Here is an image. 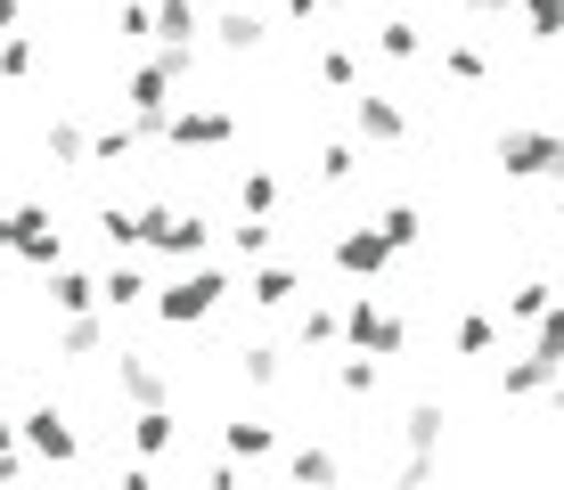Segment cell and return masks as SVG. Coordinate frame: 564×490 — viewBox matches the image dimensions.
I'll list each match as a JSON object with an SVG mask.
<instances>
[{
  "mask_svg": "<svg viewBox=\"0 0 564 490\" xmlns=\"http://www.w3.org/2000/svg\"><path fill=\"white\" fill-rule=\"evenodd\" d=\"M442 74H451V83H482V74H491V57H482L475 42H442Z\"/></svg>",
  "mask_w": 564,
  "mask_h": 490,
  "instance_id": "cell-28",
  "label": "cell"
},
{
  "mask_svg": "<svg viewBox=\"0 0 564 490\" xmlns=\"http://www.w3.org/2000/svg\"><path fill=\"white\" fill-rule=\"evenodd\" d=\"M336 336H344V311H319V303H311L303 319H295V344H303V351H319V344H336Z\"/></svg>",
  "mask_w": 564,
  "mask_h": 490,
  "instance_id": "cell-29",
  "label": "cell"
},
{
  "mask_svg": "<svg viewBox=\"0 0 564 490\" xmlns=\"http://www.w3.org/2000/svg\"><path fill=\"white\" fill-rule=\"evenodd\" d=\"M148 303H155V319H164V327H205L213 311L229 303V279H221V270H188V279L155 286Z\"/></svg>",
  "mask_w": 564,
  "mask_h": 490,
  "instance_id": "cell-1",
  "label": "cell"
},
{
  "mask_svg": "<svg viewBox=\"0 0 564 490\" xmlns=\"http://www.w3.org/2000/svg\"><path fill=\"white\" fill-rule=\"evenodd\" d=\"M57 351H66V360H99L107 351V311H74V319L57 327Z\"/></svg>",
  "mask_w": 564,
  "mask_h": 490,
  "instance_id": "cell-18",
  "label": "cell"
},
{
  "mask_svg": "<svg viewBox=\"0 0 564 490\" xmlns=\"http://www.w3.org/2000/svg\"><path fill=\"white\" fill-rule=\"evenodd\" d=\"M549 303H556V286H549V279H523V286L508 294V319H516V327H532Z\"/></svg>",
  "mask_w": 564,
  "mask_h": 490,
  "instance_id": "cell-31",
  "label": "cell"
},
{
  "mask_svg": "<svg viewBox=\"0 0 564 490\" xmlns=\"http://www.w3.org/2000/svg\"><path fill=\"white\" fill-rule=\"evenodd\" d=\"M99 238L115 253H131V246H140V213H131V205H99Z\"/></svg>",
  "mask_w": 564,
  "mask_h": 490,
  "instance_id": "cell-30",
  "label": "cell"
},
{
  "mask_svg": "<svg viewBox=\"0 0 564 490\" xmlns=\"http://www.w3.org/2000/svg\"><path fill=\"white\" fill-rule=\"evenodd\" d=\"M17 442H25V458H42V466H74L83 458V434L66 425V409H33V417H17Z\"/></svg>",
  "mask_w": 564,
  "mask_h": 490,
  "instance_id": "cell-6",
  "label": "cell"
},
{
  "mask_svg": "<svg viewBox=\"0 0 564 490\" xmlns=\"http://www.w3.org/2000/svg\"><path fill=\"white\" fill-rule=\"evenodd\" d=\"M401 262V253L393 246H384V229L377 221H368V229H344V238H336V270H344V279H384V270H393Z\"/></svg>",
  "mask_w": 564,
  "mask_h": 490,
  "instance_id": "cell-10",
  "label": "cell"
},
{
  "mask_svg": "<svg viewBox=\"0 0 564 490\" xmlns=\"http://www.w3.org/2000/svg\"><path fill=\"white\" fill-rule=\"evenodd\" d=\"M25 25V0H0V33H17Z\"/></svg>",
  "mask_w": 564,
  "mask_h": 490,
  "instance_id": "cell-41",
  "label": "cell"
},
{
  "mask_svg": "<svg viewBox=\"0 0 564 490\" xmlns=\"http://www.w3.org/2000/svg\"><path fill=\"white\" fill-rule=\"evenodd\" d=\"M50 311H57V319H74V311H99V279H90V270L50 262Z\"/></svg>",
  "mask_w": 564,
  "mask_h": 490,
  "instance_id": "cell-13",
  "label": "cell"
},
{
  "mask_svg": "<svg viewBox=\"0 0 564 490\" xmlns=\"http://www.w3.org/2000/svg\"><path fill=\"white\" fill-rule=\"evenodd\" d=\"M295 294H303V279H295V270H279V262H262L254 279H246V303H254V311H286Z\"/></svg>",
  "mask_w": 564,
  "mask_h": 490,
  "instance_id": "cell-19",
  "label": "cell"
},
{
  "mask_svg": "<svg viewBox=\"0 0 564 490\" xmlns=\"http://www.w3.org/2000/svg\"><path fill=\"white\" fill-rule=\"evenodd\" d=\"M115 384H123V401H131V409H148V401H172V377L148 360V351H115Z\"/></svg>",
  "mask_w": 564,
  "mask_h": 490,
  "instance_id": "cell-11",
  "label": "cell"
},
{
  "mask_svg": "<svg viewBox=\"0 0 564 490\" xmlns=\"http://www.w3.org/2000/svg\"><path fill=\"white\" fill-rule=\"evenodd\" d=\"M270 238H279V229H270V213H238V229H229V246H238L246 262H254V253H270Z\"/></svg>",
  "mask_w": 564,
  "mask_h": 490,
  "instance_id": "cell-34",
  "label": "cell"
},
{
  "mask_svg": "<svg viewBox=\"0 0 564 490\" xmlns=\"http://www.w3.org/2000/svg\"><path fill=\"white\" fill-rule=\"evenodd\" d=\"M172 442H181V417H172V401H148L140 417H131V449L155 466V458H172Z\"/></svg>",
  "mask_w": 564,
  "mask_h": 490,
  "instance_id": "cell-12",
  "label": "cell"
},
{
  "mask_svg": "<svg viewBox=\"0 0 564 490\" xmlns=\"http://www.w3.org/2000/svg\"><path fill=\"white\" fill-rule=\"evenodd\" d=\"M327 9H344V0H286V17H295V25H311V17H327Z\"/></svg>",
  "mask_w": 564,
  "mask_h": 490,
  "instance_id": "cell-40",
  "label": "cell"
},
{
  "mask_svg": "<svg viewBox=\"0 0 564 490\" xmlns=\"http://www.w3.org/2000/svg\"><path fill=\"white\" fill-rule=\"evenodd\" d=\"M377 384H384V360H368V351H352V360L336 368V392H344V401H377Z\"/></svg>",
  "mask_w": 564,
  "mask_h": 490,
  "instance_id": "cell-21",
  "label": "cell"
},
{
  "mask_svg": "<svg viewBox=\"0 0 564 490\" xmlns=\"http://www.w3.org/2000/svg\"><path fill=\"white\" fill-rule=\"evenodd\" d=\"M377 50L410 66V57H425V25H410V17H393V25H377Z\"/></svg>",
  "mask_w": 564,
  "mask_h": 490,
  "instance_id": "cell-25",
  "label": "cell"
},
{
  "mask_svg": "<svg viewBox=\"0 0 564 490\" xmlns=\"http://www.w3.org/2000/svg\"><path fill=\"white\" fill-rule=\"evenodd\" d=\"M344 344L368 351V360H401V351H410V327H401L393 311H377V294H360V303L344 311Z\"/></svg>",
  "mask_w": 564,
  "mask_h": 490,
  "instance_id": "cell-5",
  "label": "cell"
},
{
  "mask_svg": "<svg viewBox=\"0 0 564 490\" xmlns=\"http://www.w3.org/2000/svg\"><path fill=\"white\" fill-rule=\"evenodd\" d=\"M319 83H327V90H352V83H360V57H352V50H319Z\"/></svg>",
  "mask_w": 564,
  "mask_h": 490,
  "instance_id": "cell-37",
  "label": "cell"
},
{
  "mask_svg": "<svg viewBox=\"0 0 564 490\" xmlns=\"http://www.w3.org/2000/svg\"><path fill=\"white\" fill-rule=\"evenodd\" d=\"M0 449H25V442H17V417H0Z\"/></svg>",
  "mask_w": 564,
  "mask_h": 490,
  "instance_id": "cell-44",
  "label": "cell"
},
{
  "mask_svg": "<svg viewBox=\"0 0 564 490\" xmlns=\"http://www.w3.org/2000/svg\"><path fill=\"white\" fill-rule=\"evenodd\" d=\"M442 425H451V409H442V401H417L401 434H410V449H442Z\"/></svg>",
  "mask_w": 564,
  "mask_h": 490,
  "instance_id": "cell-26",
  "label": "cell"
},
{
  "mask_svg": "<svg viewBox=\"0 0 564 490\" xmlns=\"http://www.w3.org/2000/svg\"><path fill=\"white\" fill-rule=\"evenodd\" d=\"M286 475H295V482H344V458H336V449H295Z\"/></svg>",
  "mask_w": 564,
  "mask_h": 490,
  "instance_id": "cell-27",
  "label": "cell"
},
{
  "mask_svg": "<svg viewBox=\"0 0 564 490\" xmlns=\"http://www.w3.org/2000/svg\"><path fill=\"white\" fill-rule=\"evenodd\" d=\"M377 229H384V246H393V253H417V246H425V213H417V205H384Z\"/></svg>",
  "mask_w": 564,
  "mask_h": 490,
  "instance_id": "cell-20",
  "label": "cell"
},
{
  "mask_svg": "<svg viewBox=\"0 0 564 490\" xmlns=\"http://www.w3.org/2000/svg\"><path fill=\"white\" fill-rule=\"evenodd\" d=\"M140 246H155L164 262H197L213 246V221L205 213H181V205H148L140 213Z\"/></svg>",
  "mask_w": 564,
  "mask_h": 490,
  "instance_id": "cell-2",
  "label": "cell"
},
{
  "mask_svg": "<svg viewBox=\"0 0 564 490\" xmlns=\"http://www.w3.org/2000/svg\"><path fill=\"white\" fill-rule=\"evenodd\" d=\"M164 140L172 148H229L238 140V115L229 107H181V115H164Z\"/></svg>",
  "mask_w": 564,
  "mask_h": 490,
  "instance_id": "cell-9",
  "label": "cell"
},
{
  "mask_svg": "<svg viewBox=\"0 0 564 490\" xmlns=\"http://www.w3.org/2000/svg\"><path fill=\"white\" fill-rule=\"evenodd\" d=\"M540 401H549V409H556V417H564V368H556V384H549V392H540Z\"/></svg>",
  "mask_w": 564,
  "mask_h": 490,
  "instance_id": "cell-43",
  "label": "cell"
},
{
  "mask_svg": "<svg viewBox=\"0 0 564 490\" xmlns=\"http://www.w3.org/2000/svg\"><path fill=\"white\" fill-rule=\"evenodd\" d=\"M131 303H148V279L131 262H115L107 279H99V311H131Z\"/></svg>",
  "mask_w": 564,
  "mask_h": 490,
  "instance_id": "cell-23",
  "label": "cell"
},
{
  "mask_svg": "<svg viewBox=\"0 0 564 490\" xmlns=\"http://www.w3.org/2000/svg\"><path fill=\"white\" fill-rule=\"evenodd\" d=\"M556 221H564V205H556Z\"/></svg>",
  "mask_w": 564,
  "mask_h": 490,
  "instance_id": "cell-45",
  "label": "cell"
},
{
  "mask_svg": "<svg viewBox=\"0 0 564 490\" xmlns=\"http://www.w3.org/2000/svg\"><path fill=\"white\" fill-rule=\"evenodd\" d=\"M172 66L148 50V66H131V83H123V107H131V123H140V140H164V115H172Z\"/></svg>",
  "mask_w": 564,
  "mask_h": 490,
  "instance_id": "cell-4",
  "label": "cell"
},
{
  "mask_svg": "<svg viewBox=\"0 0 564 490\" xmlns=\"http://www.w3.org/2000/svg\"><path fill=\"white\" fill-rule=\"evenodd\" d=\"M115 33H123V42H155V0H123V9H115Z\"/></svg>",
  "mask_w": 564,
  "mask_h": 490,
  "instance_id": "cell-35",
  "label": "cell"
},
{
  "mask_svg": "<svg viewBox=\"0 0 564 490\" xmlns=\"http://www.w3.org/2000/svg\"><path fill=\"white\" fill-rule=\"evenodd\" d=\"M352 131H360L368 148H401V140H410V107L384 98V90H360L352 98Z\"/></svg>",
  "mask_w": 564,
  "mask_h": 490,
  "instance_id": "cell-8",
  "label": "cell"
},
{
  "mask_svg": "<svg viewBox=\"0 0 564 490\" xmlns=\"http://www.w3.org/2000/svg\"><path fill=\"white\" fill-rule=\"evenodd\" d=\"M9 253H17L25 270H50V262H66V238H57L50 205H17V213H9Z\"/></svg>",
  "mask_w": 564,
  "mask_h": 490,
  "instance_id": "cell-7",
  "label": "cell"
},
{
  "mask_svg": "<svg viewBox=\"0 0 564 490\" xmlns=\"http://www.w3.org/2000/svg\"><path fill=\"white\" fill-rule=\"evenodd\" d=\"M221 449L238 466H262L270 449H279V425H262V417H238V425H221Z\"/></svg>",
  "mask_w": 564,
  "mask_h": 490,
  "instance_id": "cell-16",
  "label": "cell"
},
{
  "mask_svg": "<svg viewBox=\"0 0 564 490\" xmlns=\"http://www.w3.org/2000/svg\"><path fill=\"white\" fill-rule=\"evenodd\" d=\"M238 213H279V172H246V181H238Z\"/></svg>",
  "mask_w": 564,
  "mask_h": 490,
  "instance_id": "cell-32",
  "label": "cell"
},
{
  "mask_svg": "<svg viewBox=\"0 0 564 490\" xmlns=\"http://www.w3.org/2000/svg\"><path fill=\"white\" fill-rule=\"evenodd\" d=\"M523 17H532V42H556L564 33V0H523Z\"/></svg>",
  "mask_w": 564,
  "mask_h": 490,
  "instance_id": "cell-38",
  "label": "cell"
},
{
  "mask_svg": "<svg viewBox=\"0 0 564 490\" xmlns=\"http://www.w3.org/2000/svg\"><path fill=\"white\" fill-rule=\"evenodd\" d=\"M238 368H246V384H279V377H286V360H279L270 344H246V351H238Z\"/></svg>",
  "mask_w": 564,
  "mask_h": 490,
  "instance_id": "cell-36",
  "label": "cell"
},
{
  "mask_svg": "<svg viewBox=\"0 0 564 490\" xmlns=\"http://www.w3.org/2000/svg\"><path fill=\"white\" fill-rule=\"evenodd\" d=\"M319 181H327V188H352V181H360V148H352V140H327V148H319Z\"/></svg>",
  "mask_w": 564,
  "mask_h": 490,
  "instance_id": "cell-24",
  "label": "cell"
},
{
  "mask_svg": "<svg viewBox=\"0 0 564 490\" xmlns=\"http://www.w3.org/2000/svg\"><path fill=\"white\" fill-rule=\"evenodd\" d=\"M442 475V449H410V458L393 466V482H434Z\"/></svg>",
  "mask_w": 564,
  "mask_h": 490,
  "instance_id": "cell-39",
  "label": "cell"
},
{
  "mask_svg": "<svg viewBox=\"0 0 564 490\" xmlns=\"http://www.w3.org/2000/svg\"><path fill=\"white\" fill-rule=\"evenodd\" d=\"M549 384H556V360H540V351H523V360L499 368V392H508V401H540Z\"/></svg>",
  "mask_w": 564,
  "mask_h": 490,
  "instance_id": "cell-15",
  "label": "cell"
},
{
  "mask_svg": "<svg viewBox=\"0 0 564 490\" xmlns=\"http://www.w3.org/2000/svg\"><path fill=\"white\" fill-rule=\"evenodd\" d=\"M491 344H499V319H491V311H466V319H458V351H466V360H482Z\"/></svg>",
  "mask_w": 564,
  "mask_h": 490,
  "instance_id": "cell-33",
  "label": "cell"
},
{
  "mask_svg": "<svg viewBox=\"0 0 564 490\" xmlns=\"http://www.w3.org/2000/svg\"><path fill=\"white\" fill-rule=\"evenodd\" d=\"M475 17H499V9H523V0H466Z\"/></svg>",
  "mask_w": 564,
  "mask_h": 490,
  "instance_id": "cell-42",
  "label": "cell"
},
{
  "mask_svg": "<svg viewBox=\"0 0 564 490\" xmlns=\"http://www.w3.org/2000/svg\"><path fill=\"white\" fill-rule=\"evenodd\" d=\"M205 33H213V42H221L229 57H254V50L270 42V25H262V17H254V9H221V17H213V25H205Z\"/></svg>",
  "mask_w": 564,
  "mask_h": 490,
  "instance_id": "cell-14",
  "label": "cell"
},
{
  "mask_svg": "<svg viewBox=\"0 0 564 490\" xmlns=\"http://www.w3.org/2000/svg\"><path fill=\"white\" fill-rule=\"evenodd\" d=\"M42 155H57L66 172H90V123H74V115H57L42 131Z\"/></svg>",
  "mask_w": 564,
  "mask_h": 490,
  "instance_id": "cell-17",
  "label": "cell"
},
{
  "mask_svg": "<svg viewBox=\"0 0 564 490\" xmlns=\"http://www.w3.org/2000/svg\"><path fill=\"white\" fill-rule=\"evenodd\" d=\"M33 66H42V42H33L25 25H17V33H0V83H25Z\"/></svg>",
  "mask_w": 564,
  "mask_h": 490,
  "instance_id": "cell-22",
  "label": "cell"
},
{
  "mask_svg": "<svg viewBox=\"0 0 564 490\" xmlns=\"http://www.w3.org/2000/svg\"><path fill=\"white\" fill-rule=\"evenodd\" d=\"M499 164H508V181H564V131L508 123L499 131Z\"/></svg>",
  "mask_w": 564,
  "mask_h": 490,
  "instance_id": "cell-3",
  "label": "cell"
}]
</instances>
